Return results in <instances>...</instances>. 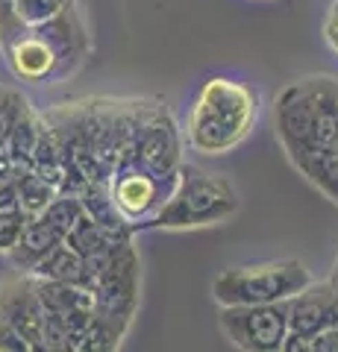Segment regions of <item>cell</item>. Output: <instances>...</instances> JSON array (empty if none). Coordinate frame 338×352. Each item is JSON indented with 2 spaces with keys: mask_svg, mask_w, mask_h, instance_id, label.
I'll return each instance as SVG.
<instances>
[{
  "mask_svg": "<svg viewBox=\"0 0 338 352\" xmlns=\"http://www.w3.org/2000/svg\"><path fill=\"white\" fill-rule=\"evenodd\" d=\"M12 173H15V159H12V153H9L6 141H0V179H6V176H12Z\"/></svg>",
  "mask_w": 338,
  "mask_h": 352,
  "instance_id": "obj_24",
  "label": "cell"
},
{
  "mask_svg": "<svg viewBox=\"0 0 338 352\" xmlns=\"http://www.w3.org/2000/svg\"><path fill=\"white\" fill-rule=\"evenodd\" d=\"M0 352H30V344L21 338L18 329L0 317Z\"/></svg>",
  "mask_w": 338,
  "mask_h": 352,
  "instance_id": "obj_20",
  "label": "cell"
},
{
  "mask_svg": "<svg viewBox=\"0 0 338 352\" xmlns=\"http://www.w3.org/2000/svg\"><path fill=\"white\" fill-rule=\"evenodd\" d=\"M288 308V338L282 352H303L306 344L324 329L338 323V291L332 282H309L300 294L286 300Z\"/></svg>",
  "mask_w": 338,
  "mask_h": 352,
  "instance_id": "obj_9",
  "label": "cell"
},
{
  "mask_svg": "<svg viewBox=\"0 0 338 352\" xmlns=\"http://www.w3.org/2000/svg\"><path fill=\"white\" fill-rule=\"evenodd\" d=\"M15 182H18V206L24 217H36L47 208V203L56 197L59 191L45 179L41 173H36L32 168H15Z\"/></svg>",
  "mask_w": 338,
  "mask_h": 352,
  "instance_id": "obj_15",
  "label": "cell"
},
{
  "mask_svg": "<svg viewBox=\"0 0 338 352\" xmlns=\"http://www.w3.org/2000/svg\"><path fill=\"white\" fill-rule=\"evenodd\" d=\"M24 214L21 212H12V214H0V252H9L15 247V241L24 229Z\"/></svg>",
  "mask_w": 338,
  "mask_h": 352,
  "instance_id": "obj_19",
  "label": "cell"
},
{
  "mask_svg": "<svg viewBox=\"0 0 338 352\" xmlns=\"http://www.w3.org/2000/svg\"><path fill=\"white\" fill-rule=\"evenodd\" d=\"M30 273L32 276H39V279H56V282H71V285H83V288H89L83 256L71 244H65V241H59V244L53 247Z\"/></svg>",
  "mask_w": 338,
  "mask_h": 352,
  "instance_id": "obj_12",
  "label": "cell"
},
{
  "mask_svg": "<svg viewBox=\"0 0 338 352\" xmlns=\"http://www.w3.org/2000/svg\"><path fill=\"white\" fill-rule=\"evenodd\" d=\"M0 317L12 323L21 338L30 344V352H41V320L45 308L36 294V279L18 270V276L0 282Z\"/></svg>",
  "mask_w": 338,
  "mask_h": 352,
  "instance_id": "obj_10",
  "label": "cell"
},
{
  "mask_svg": "<svg viewBox=\"0 0 338 352\" xmlns=\"http://www.w3.org/2000/svg\"><path fill=\"white\" fill-rule=\"evenodd\" d=\"M21 24H45L77 0H0Z\"/></svg>",
  "mask_w": 338,
  "mask_h": 352,
  "instance_id": "obj_17",
  "label": "cell"
},
{
  "mask_svg": "<svg viewBox=\"0 0 338 352\" xmlns=\"http://www.w3.org/2000/svg\"><path fill=\"white\" fill-rule=\"evenodd\" d=\"M138 279L141 258L129 238L115 250L112 261L92 285L94 320L83 338L80 352H109L121 346L138 311Z\"/></svg>",
  "mask_w": 338,
  "mask_h": 352,
  "instance_id": "obj_3",
  "label": "cell"
},
{
  "mask_svg": "<svg viewBox=\"0 0 338 352\" xmlns=\"http://www.w3.org/2000/svg\"><path fill=\"white\" fill-rule=\"evenodd\" d=\"M238 212V194L230 179L209 173L198 164H180L177 182L162 208L145 229H198L224 223Z\"/></svg>",
  "mask_w": 338,
  "mask_h": 352,
  "instance_id": "obj_4",
  "label": "cell"
},
{
  "mask_svg": "<svg viewBox=\"0 0 338 352\" xmlns=\"http://www.w3.org/2000/svg\"><path fill=\"white\" fill-rule=\"evenodd\" d=\"M256 120V94L230 76H209L189 112L185 141L203 156H224L250 135Z\"/></svg>",
  "mask_w": 338,
  "mask_h": 352,
  "instance_id": "obj_2",
  "label": "cell"
},
{
  "mask_svg": "<svg viewBox=\"0 0 338 352\" xmlns=\"http://www.w3.org/2000/svg\"><path fill=\"white\" fill-rule=\"evenodd\" d=\"M312 282V273L297 258H279L265 264H247L218 273L212 296L218 305H259L286 302Z\"/></svg>",
  "mask_w": 338,
  "mask_h": 352,
  "instance_id": "obj_5",
  "label": "cell"
},
{
  "mask_svg": "<svg viewBox=\"0 0 338 352\" xmlns=\"http://www.w3.org/2000/svg\"><path fill=\"white\" fill-rule=\"evenodd\" d=\"M324 38L326 44L338 53V0H332L330 9H326V18H324Z\"/></svg>",
  "mask_w": 338,
  "mask_h": 352,
  "instance_id": "obj_23",
  "label": "cell"
},
{
  "mask_svg": "<svg viewBox=\"0 0 338 352\" xmlns=\"http://www.w3.org/2000/svg\"><path fill=\"white\" fill-rule=\"evenodd\" d=\"M221 329L238 349L279 352L288 338V308L286 302L221 305Z\"/></svg>",
  "mask_w": 338,
  "mask_h": 352,
  "instance_id": "obj_7",
  "label": "cell"
},
{
  "mask_svg": "<svg viewBox=\"0 0 338 352\" xmlns=\"http://www.w3.org/2000/svg\"><path fill=\"white\" fill-rule=\"evenodd\" d=\"M12 212H21L18 182H15V176H6V179H0V214H12Z\"/></svg>",
  "mask_w": 338,
  "mask_h": 352,
  "instance_id": "obj_21",
  "label": "cell"
},
{
  "mask_svg": "<svg viewBox=\"0 0 338 352\" xmlns=\"http://www.w3.org/2000/svg\"><path fill=\"white\" fill-rule=\"evenodd\" d=\"M297 170L306 176L318 191H324L326 197H332L338 203V144L335 141L321 150H315L312 156H306L297 164Z\"/></svg>",
  "mask_w": 338,
  "mask_h": 352,
  "instance_id": "obj_13",
  "label": "cell"
},
{
  "mask_svg": "<svg viewBox=\"0 0 338 352\" xmlns=\"http://www.w3.org/2000/svg\"><path fill=\"white\" fill-rule=\"evenodd\" d=\"M85 212L83 208V200L77 194H68V191H59L53 200L47 203V208L41 214H36V217H41V220H47V223L56 229V232L65 238L71 232V226L80 220V214Z\"/></svg>",
  "mask_w": 338,
  "mask_h": 352,
  "instance_id": "obj_16",
  "label": "cell"
},
{
  "mask_svg": "<svg viewBox=\"0 0 338 352\" xmlns=\"http://www.w3.org/2000/svg\"><path fill=\"white\" fill-rule=\"evenodd\" d=\"M306 352H338V323L324 329L321 335H315L306 344Z\"/></svg>",
  "mask_w": 338,
  "mask_h": 352,
  "instance_id": "obj_22",
  "label": "cell"
},
{
  "mask_svg": "<svg viewBox=\"0 0 338 352\" xmlns=\"http://www.w3.org/2000/svg\"><path fill=\"white\" fill-rule=\"evenodd\" d=\"M59 241H65V238L47 223V220L27 217L24 220V229H21V235L15 241V247L9 250V258H12V264H15L18 270L30 273L53 247L59 244Z\"/></svg>",
  "mask_w": 338,
  "mask_h": 352,
  "instance_id": "obj_11",
  "label": "cell"
},
{
  "mask_svg": "<svg viewBox=\"0 0 338 352\" xmlns=\"http://www.w3.org/2000/svg\"><path fill=\"white\" fill-rule=\"evenodd\" d=\"M129 162H136L141 170H147L150 176H159V179H177L180 164H182V138H180L177 120H173L165 103L147 100Z\"/></svg>",
  "mask_w": 338,
  "mask_h": 352,
  "instance_id": "obj_6",
  "label": "cell"
},
{
  "mask_svg": "<svg viewBox=\"0 0 338 352\" xmlns=\"http://www.w3.org/2000/svg\"><path fill=\"white\" fill-rule=\"evenodd\" d=\"M177 179H159V176H150L147 170H141L136 162H124L118 164L109 176V197L129 226L145 229L147 220L154 217L162 203L168 200V194L173 188Z\"/></svg>",
  "mask_w": 338,
  "mask_h": 352,
  "instance_id": "obj_8",
  "label": "cell"
},
{
  "mask_svg": "<svg viewBox=\"0 0 338 352\" xmlns=\"http://www.w3.org/2000/svg\"><path fill=\"white\" fill-rule=\"evenodd\" d=\"M41 126H45V115H39L36 109L27 103L21 118L15 120L12 132H9V138H6V147L15 159V168H30L32 150H36V141L41 135Z\"/></svg>",
  "mask_w": 338,
  "mask_h": 352,
  "instance_id": "obj_14",
  "label": "cell"
},
{
  "mask_svg": "<svg viewBox=\"0 0 338 352\" xmlns=\"http://www.w3.org/2000/svg\"><path fill=\"white\" fill-rule=\"evenodd\" d=\"M30 100L24 94L12 91V88H0V141L9 138V132H12L15 120L21 118V112H24V106Z\"/></svg>",
  "mask_w": 338,
  "mask_h": 352,
  "instance_id": "obj_18",
  "label": "cell"
},
{
  "mask_svg": "<svg viewBox=\"0 0 338 352\" xmlns=\"http://www.w3.org/2000/svg\"><path fill=\"white\" fill-rule=\"evenodd\" d=\"M0 53L18 80L59 82L77 71L92 53V36L77 3L62 9L45 24H21L0 3Z\"/></svg>",
  "mask_w": 338,
  "mask_h": 352,
  "instance_id": "obj_1",
  "label": "cell"
}]
</instances>
